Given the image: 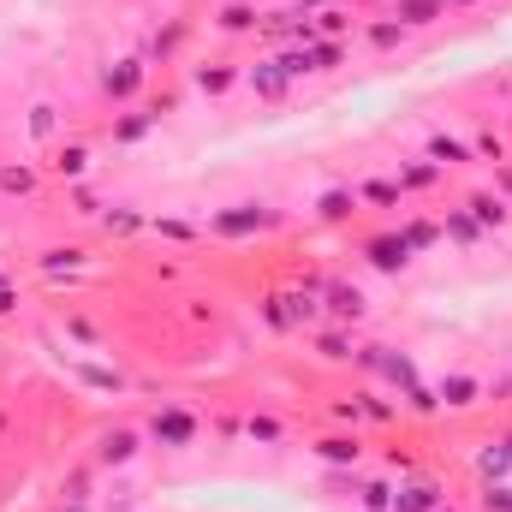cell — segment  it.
Segmentation results:
<instances>
[{
	"instance_id": "8",
	"label": "cell",
	"mask_w": 512,
	"mask_h": 512,
	"mask_svg": "<svg viewBox=\"0 0 512 512\" xmlns=\"http://www.w3.org/2000/svg\"><path fill=\"white\" fill-rule=\"evenodd\" d=\"M137 447H143L137 429H102V441H96V465H131Z\"/></svg>"
},
{
	"instance_id": "23",
	"label": "cell",
	"mask_w": 512,
	"mask_h": 512,
	"mask_svg": "<svg viewBox=\"0 0 512 512\" xmlns=\"http://www.w3.org/2000/svg\"><path fill=\"white\" fill-rule=\"evenodd\" d=\"M233 84H239L233 66H197V90H203V96H227Z\"/></svg>"
},
{
	"instance_id": "11",
	"label": "cell",
	"mask_w": 512,
	"mask_h": 512,
	"mask_svg": "<svg viewBox=\"0 0 512 512\" xmlns=\"http://www.w3.org/2000/svg\"><path fill=\"white\" fill-rule=\"evenodd\" d=\"M429 161L447 173V167H465V161H477V149H471L465 137H453V131H435V137H429Z\"/></svg>"
},
{
	"instance_id": "4",
	"label": "cell",
	"mask_w": 512,
	"mask_h": 512,
	"mask_svg": "<svg viewBox=\"0 0 512 512\" xmlns=\"http://www.w3.org/2000/svg\"><path fill=\"white\" fill-rule=\"evenodd\" d=\"M143 78H149V60H120V66H108V72H102V96L131 102V96L143 90Z\"/></svg>"
},
{
	"instance_id": "18",
	"label": "cell",
	"mask_w": 512,
	"mask_h": 512,
	"mask_svg": "<svg viewBox=\"0 0 512 512\" xmlns=\"http://www.w3.org/2000/svg\"><path fill=\"white\" fill-rule=\"evenodd\" d=\"M441 239H453V245H477V239H483V227H477V215H471V209H447Z\"/></svg>"
},
{
	"instance_id": "39",
	"label": "cell",
	"mask_w": 512,
	"mask_h": 512,
	"mask_svg": "<svg viewBox=\"0 0 512 512\" xmlns=\"http://www.w3.org/2000/svg\"><path fill=\"white\" fill-rule=\"evenodd\" d=\"M84 382L90 387H120V376H114V370H84Z\"/></svg>"
},
{
	"instance_id": "21",
	"label": "cell",
	"mask_w": 512,
	"mask_h": 512,
	"mask_svg": "<svg viewBox=\"0 0 512 512\" xmlns=\"http://www.w3.org/2000/svg\"><path fill=\"white\" fill-rule=\"evenodd\" d=\"M429 185H441V167L423 155V161H405L399 167V191H429Z\"/></svg>"
},
{
	"instance_id": "38",
	"label": "cell",
	"mask_w": 512,
	"mask_h": 512,
	"mask_svg": "<svg viewBox=\"0 0 512 512\" xmlns=\"http://www.w3.org/2000/svg\"><path fill=\"white\" fill-rule=\"evenodd\" d=\"M60 489H66V501H90V477H84V471H72Z\"/></svg>"
},
{
	"instance_id": "19",
	"label": "cell",
	"mask_w": 512,
	"mask_h": 512,
	"mask_svg": "<svg viewBox=\"0 0 512 512\" xmlns=\"http://www.w3.org/2000/svg\"><path fill=\"white\" fill-rule=\"evenodd\" d=\"M405 36H411V30H405L399 18H376V24H364V42H370L376 54H393V48H399Z\"/></svg>"
},
{
	"instance_id": "28",
	"label": "cell",
	"mask_w": 512,
	"mask_h": 512,
	"mask_svg": "<svg viewBox=\"0 0 512 512\" xmlns=\"http://www.w3.org/2000/svg\"><path fill=\"white\" fill-rule=\"evenodd\" d=\"M358 507L364 512H393V483H358Z\"/></svg>"
},
{
	"instance_id": "13",
	"label": "cell",
	"mask_w": 512,
	"mask_h": 512,
	"mask_svg": "<svg viewBox=\"0 0 512 512\" xmlns=\"http://www.w3.org/2000/svg\"><path fill=\"white\" fill-rule=\"evenodd\" d=\"M387 18H399L405 30H423V24L447 18V0H393V12H387Z\"/></svg>"
},
{
	"instance_id": "35",
	"label": "cell",
	"mask_w": 512,
	"mask_h": 512,
	"mask_svg": "<svg viewBox=\"0 0 512 512\" xmlns=\"http://www.w3.org/2000/svg\"><path fill=\"white\" fill-rule=\"evenodd\" d=\"M483 512H512V489L507 483H489V489H483Z\"/></svg>"
},
{
	"instance_id": "16",
	"label": "cell",
	"mask_w": 512,
	"mask_h": 512,
	"mask_svg": "<svg viewBox=\"0 0 512 512\" xmlns=\"http://www.w3.org/2000/svg\"><path fill=\"white\" fill-rule=\"evenodd\" d=\"M316 215H322V221H334V227H340V221H352V215H358V191H346V185H334V191H322V203H316Z\"/></svg>"
},
{
	"instance_id": "29",
	"label": "cell",
	"mask_w": 512,
	"mask_h": 512,
	"mask_svg": "<svg viewBox=\"0 0 512 512\" xmlns=\"http://www.w3.org/2000/svg\"><path fill=\"white\" fill-rule=\"evenodd\" d=\"M0 191L6 197H30L36 191V173L30 167H0Z\"/></svg>"
},
{
	"instance_id": "27",
	"label": "cell",
	"mask_w": 512,
	"mask_h": 512,
	"mask_svg": "<svg viewBox=\"0 0 512 512\" xmlns=\"http://www.w3.org/2000/svg\"><path fill=\"white\" fill-rule=\"evenodd\" d=\"M262 322H268L274 334H286V328H298V322H292V304H286V292H268V298H262Z\"/></svg>"
},
{
	"instance_id": "24",
	"label": "cell",
	"mask_w": 512,
	"mask_h": 512,
	"mask_svg": "<svg viewBox=\"0 0 512 512\" xmlns=\"http://www.w3.org/2000/svg\"><path fill=\"white\" fill-rule=\"evenodd\" d=\"M54 173H60V179H84V173H90V149H84V143H66V149L54 155Z\"/></svg>"
},
{
	"instance_id": "20",
	"label": "cell",
	"mask_w": 512,
	"mask_h": 512,
	"mask_svg": "<svg viewBox=\"0 0 512 512\" xmlns=\"http://www.w3.org/2000/svg\"><path fill=\"white\" fill-rule=\"evenodd\" d=\"M358 203H376V209H399V203H405V191H399V179H364V185H358Z\"/></svg>"
},
{
	"instance_id": "41",
	"label": "cell",
	"mask_w": 512,
	"mask_h": 512,
	"mask_svg": "<svg viewBox=\"0 0 512 512\" xmlns=\"http://www.w3.org/2000/svg\"><path fill=\"white\" fill-rule=\"evenodd\" d=\"M54 512H90V507L84 501H66V507H54Z\"/></svg>"
},
{
	"instance_id": "36",
	"label": "cell",
	"mask_w": 512,
	"mask_h": 512,
	"mask_svg": "<svg viewBox=\"0 0 512 512\" xmlns=\"http://www.w3.org/2000/svg\"><path fill=\"white\" fill-rule=\"evenodd\" d=\"M149 227H155L161 239H197V227H191V221H173V215H167V221H149Z\"/></svg>"
},
{
	"instance_id": "33",
	"label": "cell",
	"mask_w": 512,
	"mask_h": 512,
	"mask_svg": "<svg viewBox=\"0 0 512 512\" xmlns=\"http://www.w3.org/2000/svg\"><path fill=\"white\" fill-rule=\"evenodd\" d=\"M54 126H60V114H54L48 102H36V108H30V137H54Z\"/></svg>"
},
{
	"instance_id": "37",
	"label": "cell",
	"mask_w": 512,
	"mask_h": 512,
	"mask_svg": "<svg viewBox=\"0 0 512 512\" xmlns=\"http://www.w3.org/2000/svg\"><path fill=\"white\" fill-rule=\"evenodd\" d=\"M471 149H477V155H489V161H501V155H507V143H501L495 131H477V143H471Z\"/></svg>"
},
{
	"instance_id": "3",
	"label": "cell",
	"mask_w": 512,
	"mask_h": 512,
	"mask_svg": "<svg viewBox=\"0 0 512 512\" xmlns=\"http://www.w3.org/2000/svg\"><path fill=\"white\" fill-rule=\"evenodd\" d=\"M322 310H328L334 322H346V328H352V322H364V310H370V304H364V292H358V286L328 280V286H322Z\"/></svg>"
},
{
	"instance_id": "25",
	"label": "cell",
	"mask_w": 512,
	"mask_h": 512,
	"mask_svg": "<svg viewBox=\"0 0 512 512\" xmlns=\"http://www.w3.org/2000/svg\"><path fill=\"white\" fill-rule=\"evenodd\" d=\"M316 352H322L328 364H346V358H358V346H352V334H346V328H334V334H316Z\"/></svg>"
},
{
	"instance_id": "30",
	"label": "cell",
	"mask_w": 512,
	"mask_h": 512,
	"mask_svg": "<svg viewBox=\"0 0 512 512\" xmlns=\"http://www.w3.org/2000/svg\"><path fill=\"white\" fill-rule=\"evenodd\" d=\"M102 227H108L114 239H126V233H137V227H143V215H137V209H108V215H102Z\"/></svg>"
},
{
	"instance_id": "9",
	"label": "cell",
	"mask_w": 512,
	"mask_h": 512,
	"mask_svg": "<svg viewBox=\"0 0 512 512\" xmlns=\"http://www.w3.org/2000/svg\"><path fill=\"white\" fill-rule=\"evenodd\" d=\"M435 399H441V411H471L483 399V382L477 376H441L435 382Z\"/></svg>"
},
{
	"instance_id": "40",
	"label": "cell",
	"mask_w": 512,
	"mask_h": 512,
	"mask_svg": "<svg viewBox=\"0 0 512 512\" xmlns=\"http://www.w3.org/2000/svg\"><path fill=\"white\" fill-rule=\"evenodd\" d=\"M12 304H18V298H12V292L0 286V316H12Z\"/></svg>"
},
{
	"instance_id": "7",
	"label": "cell",
	"mask_w": 512,
	"mask_h": 512,
	"mask_svg": "<svg viewBox=\"0 0 512 512\" xmlns=\"http://www.w3.org/2000/svg\"><path fill=\"white\" fill-rule=\"evenodd\" d=\"M441 507V483L435 477H411L393 489V512H435Z\"/></svg>"
},
{
	"instance_id": "32",
	"label": "cell",
	"mask_w": 512,
	"mask_h": 512,
	"mask_svg": "<svg viewBox=\"0 0 512 512\" xmlns=\"http://www.w3.org/2000/svg\"><path fill=\"white\" fill-rule=\"evenodd\" d=\"M405 405H411V411H417V417H435V411H441V399H435V387H411V393H405Z\"/></svg>"
},
{
	"instance_id": "6",
	"label": "cell",
	"mask_w": 512,
	"mask_h": 512,
	"mask_svg": "<svg viewBox=\"0 0 512 512\" xmlns=\"http://www.w3.org/2000/svg\"><path fill=\"white\" fill-rule=\"evenodd\" d=\"M167 108H173L167 96H161V102H149V108H131L126 120H114V143H143L149 131L161 126V114H167Z\"/></svg>"
},
{
	"instance_id": "14",
	"label": "cell",
	"mask_w": 512,
	"mask_h": 512,
	"mask_svg": "<svg viewBox=\"0 0 512 512\" xmlns=\"http://www.w3.org/2000/svg\"><path fill=\"white\" fill-rule=\"evenodd\" d=\"M376 376H387V382L399 387V393H411V387H417V364H411L405 352L382 346V358H376Z\"/></svg>"
},
{
	"instance_id": "5",
	"label": "cell",
	"mask_w": 512,
	"mask_h": 512,
	"mask_svg": "<svg viewBox=\"0 0 512 512\" xmlns=\"http://www.w3.org/2000/svg\"><path fill=\"white\" fill-rule=\"evenodd\" d=\"M364 256H370V268H382V274H405V268H411V251H405L399 233H376V239H364Z\"/></svg>"
},
{
	"instance_id": "42",
	"label": "cell",
	"mask_w": 512,
	"mask_h": 512,
	"mask_svg": "<svg viewBox=\"0 0 512 512\" xmlns=\"http://www.w3.org/2000/svg\"><path fill=\"white\" fill-rule=\"evenodd\" d=\"M453 6H477V0H447V12H453Z\"/></svg>"
},
{
	"instance_id": "34",
	"label": "cell",
	"mask_w": 512,
	"mask_h": 512,
	"mask_svg": "<svg viewBox=\"0 0 512 512\" xmlns=\"http://www.w3.org/2000/svg\"><path fill=\"white\" fill-rule=\"evenodd\" d=\"M78 262H84V251H78V245H60V251L42 256V268H48V274H54V268H78Z\"/></svg>"
},
{
	"instance_id": "12",
	"label": "cell",
	"mask_w": 512,
	"mask_h": 512,
	"mask_svg": "<svg viewBox=\"0 0 512 512\" xmlns=\"http://www.w3.org/2000/svg\"><path fill=\"white\" fill-rule=\"evenodd\" d=\"M316 459H322V465H352V471H358V459H364L358 429H352V435H322V441H316Z\"/></svg>"
},
{
	"instance_id": "1",
	"label": "cell",
	"mask_w": 512,
	"mask_h": 512,
	"mask_svg": "<svg viewBox=\"0 0 512 512\" xmlns=\"http://www.w3.org/2000/svg\"><path fill=\"white\" fill-rule=\"evenodd\" d=\"M143 441H155V447H167V453H185V447L197 441V411H185V405H161V411L143 423Z\"/></svg>"
},
{
	"instance_id": "15",
	"label": "cell",
	"mask_w": 512,
	"mask_h": 512,
	"mask_svg": "<svg viewBox=\"0 0 512 512\" xmlns=\"http://www.w3.org/2000/svg\"><path fill=\"white\" fill-rule=\"evenodd\" d=\"M304 60H310V72H334V66L346 60V42H328V36H304Z\"/></svg>"
},
{
	"instance_id": "10",
	"label": "cell",
	"mask_w": 512,
	"mask_h": 512,
	"mask_svg": "<svg viewBox=\"0 0 512 512\" xmlns=\"http://www.w3.org/2000/svg\"><path fill=\"white\" fill-rule=\"evenodd\" d=\"M245 84L256 90V102H280L292 78H286V66H280V60H256L251 72H245Z\"/></svg>"
},
{
	"instance_id": "17",
	"label": "cell",
	"mask_w": 512,
	"mask_h": 512,
	"mask_svg": "<svg viewBox=\"0 0 512 512\" xmlns=\"http://www.w3.org/2000/svg\"><path fill=\"white\" fill-rule=\"evenodd\" d=\"M465 209L477 215V227L489 233V227H507V203L495 197V191H477V197H465Z\"/></svg>"
},
{
	"instance_id": "2",
	"label": "cell",
	"mask_w": 512,
	"mask_h": 512,
	"mask_svg": "<svg viewBox=\"0 0 512 512\" xmlns=\"http://www.w3.org/2000/svg\"><path fill=\"white\" fill-rule=\"evenodd\" d=\"M268 227H274V209H262V203H233V209L209 215L215 239H251V233H268Z\"/></svg>"
},
{
	"instance_id": "26",
	"label": "cell",
	"mask_w": 512,
	"mask_h": 512,
	"mask_svg": "<svg viewBox=\"0 0 512 512\" xmlns=\"http://www.w3.org/2000/svg\"><path fill=\"white\" fill-rule=\"evenodd\" d=\"M399 239H405V251L417 256V251H429V245H441V227H435V221H405Z\"/></svg>"
},
{
	"instance_id": "31",
	"label": "cell",
	"mask_w": 512,
	"mask_h": 512,
	"mask_svg": "<svg viewBox=\"0 0 512 512\" xmlns=\"http://www.w3.org/2000/svg\"><path fill=\"white\" fill-rule=\"evenodd\" d=\"M245 435H251V441H262V447H274V441H286V429H280L274 417H251V423H245Z\"/></svg>"
},
{
	"instance_id": "22",
	"label": "cell",
	"mask_w": 512,
	"mask_h": 512,
	"mask_svg": "<svg viewBox=\"0 0 512 512\" xmlns=\"http://www.w3.org/2000/svg\"><path fill=\"white\" fill-rule=\"evenodd\" d=\"M215 24H221L227 36H245V30H256V6H251V0H227Z\"/></svg>"
}]
</instances>
